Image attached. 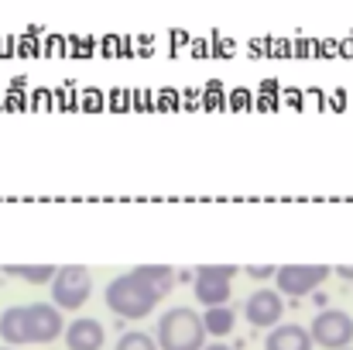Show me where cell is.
Listing matches in <instances>:
<instances>
[{
	"instance_id": "15",
	"label": "cell",
	"mask_w": 353,
	"mask_h": 350,
	"mask_svg": "<svg viewBox=\"0 0 353 350\" xmlns=\"http://www.w3.org/2000/svg\"><path fill=\"white\" fill-rule=\"evenodd\" d=\"M114 350H161V347H158V340H154L151 333H144V330H127V333H120V340Z\"/></svg>"
},
{
	"instance_id": "10",
	"label": "cell",
	"mask_w": 353,
	"mask_h": 350,
	"mask_svg": "<svg viewBox=\"0 0 353 350\" xmlns=\"http://www.w3.org/2000/svg\"><path fill=\"white\" fill-rule=\"evenodd\" d=\"M264 350H316V340L302 323H278L268 330Z\"/></svg>"
},
{
	"instance_id": "7",
	"label": "cell",
	"mask_w": 353,
	"mask_h": 350,
	"mask_svg": "<svg viewBox=\"0 0 353 350\" xmlns=\"http://www.w3.org/2000/svg\"><path fill=\"white\" fill-rule=\"evenodd\" d=\"M243 316H247L250 327H257V330H271V327H278L281 316H285V295H281L278 289H257V292L247 295V302H243Z\"/></svg>"
},
{
	"instance_id": "14",
	"label": "cell",
	"mask_w": 353,
	"mask_h": 350,
	"mask_svg": "<svg viewBox=\"0 0 353 350\" xmlns=\"http://www.w3.org/2000/svg\"><path fill=\"white\" fill-rule=\"evenodd\" d=\"M137 271H141V275H144L161 295H168L172 285H175V268H168V264H141Z\"/></svg>"
},
{
	"instance_id": "11",
	"label": "cell",
	"mask_w": 353,
	"mask_h": 350,
	"mask_svg": "<svg viewBox=\"0 0 353 350\" xmlns=\"http://www.w3.org/2000/svg\"><path fill=\"white\" fill-rule=\"evenodd\" d=\"M0 340L7 347H24L31 344V330H28V306H7L0 313Z\"/></svg>"
},
{
	"instance_id": "13",
	"label": "cell",
	"mask_w": 353,
	"mask_h": 350,
	"mask_svg": "<svg viewBox=\"0 0 353 350\" xmlns=\"http://www.w3.org/2000/svg\"><path fill=\"white\" fill-rule=\"evenodd\" d=\"M14 278H21V282H28V285H52V278H55V264H10L7 268Z\"/></svg>"
},
{
	"instance_id": "5",
	"label": "cell",
	"mask_w": 353,
	"mask_h": 350,
	"mask_svg": "<svg viewBox=\"0 0 353 350\" xmlns=\"http://www.w3.org/2000/svg\"><path fill=\"white\" fill-rule=\"evenodd\" d=\"M309 333H312L316 347H323V350L353 347V316L347 309H323L309 323Z\"/></svg>"
},
{
	"instance_id": "6",
	"label": "cell",
	"mask_w": 353,
	"mask_h": 350,
	"mask_svg": "<svg viewBox=\"0 0 353 350\" xmlns=\"http://www.w3.org/2000/svg\"><path fill=\"white\" fill-rule=\"evenodd\" d=\"M330 271H333L330 264H281L274 271V289L281 295L302 299V295H312L330 278Z\"/></svg>"
},
{
	"instance_id": "17",
	"label": "cell",
	"mask_w": 353,
	"mask_h": 350,
	"mask_svg": "<svg viewBox=\"0 0 353 350\" xmlns=\"http://www.w3.org/2000/svg\"><path fill=\"white\" fill-rule=\"evenodd\" d=\"M340 278H347V282H353V264H340V268H333Z\"/></svg>"
},
{
	"instance_id": "8",
	"label": "cell",
	"mask_w": 353,
	"mask_h": 350,
	"mask_svg": "<svg viewBox=\"0 0 353 350\" xmlns=\"http://www.w3.org/2000/svg\"><path fill=\"white\" fill-rule=\"evenodd\" d=\"M65 316L55 302H31L28 306V330H31V344H55L59 337H65Z\"/></svg>"
},
{
	"instance_id": "2",
	"label": "cell",
	"mask_w": 353,
	"mask_h": 350,
	"mask_svg": "<svg viewBox=\"0 0 353 350\" xmlns=\"http://www.w3.org/2000/svg\"><path fill=\"white\" fill-rule=\"evenodd\" d=\"M206 323L189 306H172L154 323V340L161 350H203L206 347Z\"/></svg>"
},
{
	"instance_id": "16",
	"label": "cell",
	"mask_w": 353,
	"mask_h": 350,
	"mask_svg": "<svg viewBox=\"0 0 353 350\" xmlns=\"http://www.w3.org/2000/svg\"><path fill=\"white\" fill-rule=\"evenodd\" d=\"M274 271H278L274 264H250V268H247L250 278H274Z\"/></svg>"
},
{
	"instance_id": "20",
	"label": "cell",
	"mask_w": 353,
	"mask_h": 350,
	"mask_svg": "<svg viewBox=\"0 0 353 350\" xmlns=\"http://www.w3.org/2000/svg\"><path fill=\"white\" fill-rule=\"evenodd\" d=\"M343 350H353V347H343Z\"/></svg>"
},
{
	"instance_id": "19",
	"label": "cell",
	"mask_w": 353,
	"mask_h": 350,
	"mask_svg": "<svg viewBox=\"0 0 353 350\" xmlns=\"http://www.w3.org/2000/svg\"><path fill=\"white\" fill-rule=\"evenodd\" d=\"M0 350H14V347H7V344H3V347H0Z\"/></svg>"
},
{
	"instance_id": "1",
	"label": "cell",
	"mask_w": 353,
	"mask_h": 350,
	"mask_svg": "<svg viewBox=\"0 0 353 350\" xmlns=\"http://www.w3.org/2000/svg\"><path fill=\"white\" fill-rule=\"evenodd\" d=\"M103 299H107V309H110L114 316L127 320V323H137V320H144V316H151V313L158 309L161 292H158L137 268H130V271H123L117 278H110Z\"/></svg>"
},
{
	"instance_id": "4",
	"label": "cell",
	"mask_w": 353,
	"mask_h": 350,
	"mask_svg": "<svg viewBox=\"0 0 353 350\" xmlns=\"http://www.w3.org/2000/svg\"><path fill=\"white\" fill-rule=\"evenodd\" d=\"M234 275L236 264H199L192 275V292L196 299L213 309V306H230L234 295Z\"/></svg>"
},
{
	"instance_id": "9",
	"label": "cell",
	"mask_w": 353,
	"mask_h": 350,
	"mask_svg": "<svg viewBox=\"0 0 353 350\" xmlns=\"http://www.w3.org/2000/svg\"><path fill=\"white\" fill-rule=\"evenodd\" d=\"M103 344H107V330L93 316H79L65 327V347L69 350H103Z\"/></svg>"
},
{
	"instance_id": "12",
	"label": "cell",
	"mask_w": 353,
	"mask_h": 350,
	"mask_svg": "<svg viewBox=\"0 0 353 350\" xmlns=\"http://www.w3.org/2000/svg\"><path fill=\"white\" fill-rule=\"evenodd\" d=\"M203 323H206V333H210L213 340H223V337L234 333L236 313L230 309V306H213V309L203 313Z\"/></svg>"
},
{
	"instance_id": "18",
	"label": "cell",
	"mask_w": 353,
	"mask_h": 350,
	"mask_svg": "<svg viewBox=\"0 0 353 350\" xmlns=\"http://www.w3.org/2000/svg\"><path fill=\"white\" fill-rule=\"evenodd\" d=\"M203 350H234V347H227L223 340H213V344H206V347H203Z\"/></svg>"
},
{
	"instance_id": "3",
	"label": "cell",
	"mask_w": 353,
	"mask_h": 350,
	"mask_svg": "<svg viewBox=\"0 0 353 350\" xmlns=\"http://www.w3.org/2000/svg\"><path fill=\"white\" fill-rule=\"evenodd\" d=\"M93 295V275L90 268L83 264H65L55 271L52 278V302L62 309V313H72V309H83Z\"/></svg>"
}]
</instances>
